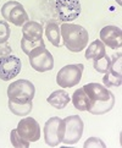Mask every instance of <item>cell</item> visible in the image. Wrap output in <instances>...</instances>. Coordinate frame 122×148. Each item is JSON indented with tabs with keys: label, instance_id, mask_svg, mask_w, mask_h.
<instances>
[{
	"label": "cell",
	"instance_id": "8fae6325",
	"mask_svg": "<svg viewBox=\"0 0 122 148\" xmlns=\"http://www.w3.org/2000/svg\"><path fill=\"white\" fill-rule=\"evenodd\" d=\"M17 132L25 141H28L29 143L37 142L40 138V126L34 118L27 116L25 119H21L17 124Z\"/></svg>",
	"mask_w": 122,
	"mask_h": 148
},
{
	"label": "cell",
	"instance_id": "30bf717a",
	"mask_svg": "<svg viewBox=\"0 0 122 148\" xmlns=\"http://www.w3.org/2000/svg\"><path fill=\"white\" fill-rule=\"evenodd\" d=\"M21 69H22V62L20 58L11 54L0 56V80H12L21 72Z\"/></svg>",
	"mask_w": 122,
	"mask_h": 148
},
{
	"label": "cell",
	"instance_id": "44dd1931",
	"mask_svg": "<svg viewBox=\"0 0 122 148\" xmlns=\"http://www.w3.org/2000/svg\"><path fill=\"white\" fill-rule=\"evenodd\" d=\"M103 83L106 88H109V87H120L121 83H122V77L114 76V75H111V73L106 72V73H104Z\"/></svg>",
	"mask_w": 122,
	"mask_h": 148
},
{
	"label": "cell",
	"instance_id": "9a60e30c",
	"mask_svg": "<svg viewBox=\"0 0 122 148\" xmlns=\"http://www.w3.org/2000/svg\"><path fill=\"white\" fill-rule=\"evenodd\" d=\"M105 54H106V49H105L104 43L100 39H97L88 45L84 56H86L87 60H98L100 58H103Z\"/></svg>",
	"mask_w": 122,
	"mask_h": 148
},
{
	"label": "cell",
	"instance_id": "d4e9b609",
	"mask_svg": "<svg viewBox=\"0 0 122 148\" xmlns=\"http://www.w3.org/2000/svg\"><path fill=\"white\" fill-rule=\"evenodd\" d=\"M11 51H12V48L10 47V44L7 43V42L0 43V56L9 55V54H11Z\"/></svg>",
	"mask_w": 122,
	"mask_h": 148
},
{
	"label": "cell",
	"instance_id": "7a4b0ae2",
	"mask_svg": "<svg viewBox=\"0 0 122 148\" xmlns=\"http://www.w3.org/2000/svg\"><path fill=\"white\" fill-rule=\"evenodd\" d=\"M60 32H61L63 45L70 51L79 53L87 48L89 34H88V31L83 26L70 23V22H63L60 26Z\"/></svg>",
	"mask_w": 122,
	"mask_h": 148
},
{
	"label": "cell",
	"instance_id": "7402d4cb",
	"mask_svg": "<svg viewBox=\"0 0 122 148\" xmlns=\"http://www.w3.org/2000/svg\"><path fill=\"white\" fill-rule=\"evenodd\" d=\"M42 44H45L43 39L39 40V42H29V40H26L25 38L21 39V49L23 50V53L26 55H28L34 48H37V47H39Z\"/></svg>",
	"mask_w": 122,
	"mask_h": 148
},
{
	"label": "cell",
	"instance_id": "d6986e66",
	"mask_svg": "<svg viewBox=\"0 0 122 148\" xmlns=\"http://www.w3.org/2000/svg\"><path fill=\"white\" fill-rule=\"evenodd\" d=\"M110 66H111V58L108 54H105L103 58H100L98 60H94L95 71H98L100 73H106L109 71Z\"/></svg>",
	"mask_w": 122,
	"mask_h": 148
},
{
	"label": "cell",
	"instance_id": "4fadbf2b",
	"mask_svg": "<svg viewBox=\"0 0 122 148\" xmlns=\"http://www.w3.org/2000/svg\"><path fill=\"white\" fill-rule=\"evenodd\" d=\"M44 28L37 21H27L22 26V38L29 42H39L43 39Z\"/></svg>",
	"mask_w": 122,
	"mask_h": 148
},
{
	"label": "cell",
	"instance_id": "ac0fdd59",
	"mask_svg": "<svg viewBox=\"0 0 122 148\" xmlns=\"http://www.w3.org/2000/svg\"><path fill=\"white\" fill-rule=\"evenodd\" d=\"M9 109L12 114L17 116H27L32 112V109H33V104H32V102L16 103V102L9 100Z\"/></svg>",
	"mask_w": 122,
	"mask_h": 148
},
{
	"label": "cell",
	"instance_id": "ba28073f",
	"mask_svg": "<svg viewBox=\"0 0 122 148\" xmlns=\"http://www.w3.org/2000/svg\"><path fill=\"white\" fill-rule=\"evenodd\" d=\"M63 124H65V134H63L62 143L76 145L83 135V120L78 115H70L63 119Z\"/></svg>",
	"mask_w": 122,
	"mask_h": 148
},
{
	"label": "cell",
	"instance_id": "5b68a950",
	"mask_svg": "<svg viewBox=\"0 0 122 148\" xmlns=\"http://www.w3.org/2000/svg\"><path fill=\"white\" fill-rule=\"evenodd\" d=\"M44 141L49 147H56L59 146L65 134V124L63 119L59 116H52L45 123L44 125Z\"/></svg>",
	"mask_w": 122,
	"mask_h": 148
},
{
	"label": "cell",
	"instance_id": "5bb4252c",
	"mask_svg": "<svg viewBox=\"0 0 122 148\" xmlns=\"http://www.w3.org/2000/svg\"><path fill=\"white\" fill-rule=\"evenodd\" d=\"M71 97L68 96V93L65 89H57L54 91L49 97L46 98V102L49 103L51 107H54L55 109H63L67 107V104L70 103Z\"/></svg>",
	"mask_w": 122,
	"mask_h": 148
},
{
	"label": "cell",
	"instance_id": "9c48e42d",
	"mask_svg": "<svg viewBox=\"0 0 122 148\" xmlns=\"http://www.w3.org/2000/svg\"><path fill=\"white\" fill-rule=\"evenodd\" d=\"M81 10L79 0H55V11L62 22H71L78 18Z\"/></svg>",
	"mask_w": 122,
	"mask_h": 148
},
{
	"label": "cell",
	"instance_id": "277c9868",
	"mask_svg": "<svg viewBox=\"0 0 122 148\" xmlns=\"http://www.w3.org/2000/svg\"><path fill=\"white\" fill-rule=\"evenodd\" d=\"M29 64L33 70L38 72H46L54 67V58L51 53L45 48V44L37 47L28 54Z\"/></svg>",
	"mask_w": 122,
	"mask_h": 148
},
{
	"label": "cell",
	"instance_id": "7c38bea8",
	"mask_svg": "<svg viewBox=\"0 0 122 148\" xmlns=\"http://www.w3.org/2000/svg\"><path fill=\"white\" fill-rule=\"evenodd\" d=\"M100 40L111 49H119L122 45V31L117 26H105L100 31Z\"/></svg>",
	"mask_w": 122,
	"mask_h": 148
},
{
	"label": "cell",
	"instance_id": "603a6c76",
	"mask_svg": "<svg viewBox=\"0 0 122 148\" xmlns=\"http://www.w3.org/2000/svg\"><path fill=\"white\" fill-rule=\"evenodd\" d=\"M11 34V29L7 23V21H0V43L7 42Z\"/></svg>",
	"mask_w": 122,
	"mask_h": 148
},
{
	"label": "cell",
	"instance_id": "2e32d148",
	"mask_svg": "<svg viewBox=\"0 0 122 148\" xmlns=\"http://www.w3.org/2000/svg\"><path fill=\"white\" fill-rule=\"evenodd\" d=\"M45 36L48 40L54 45L60 47L61 45V32H60V26L55 21H49L45 26Z\"/></svg>",
	"mask_w": 122,
	"mask_h": 148
},
{
	"label": "cell",
	"instance_id": "52a82bcc",
	"mask_svg": "<svg viewBox=\"0 0 122 148\" xmlns=\"http://www.w3.org/2000/svg\"><path fill=\"white\" fill-rule=\"evenodd\" d=\"M1 16L5 18V21L14 23L15 26H23L27 21H29V17L22 4L15 0L6 1L1 6Z\"/></svg>",
	"mask_w": 122,
	"mask_h": 148
},
{
	"label": "cell",
	"instance_id": "ffe728a7",
	"mask_svg": "<svg viewBox=\"0 0 122 148\" xmlns=\"http://www.w3.org/2000/svg\"><path fill=\"white\" fill-rule=\"evenodd\" d=\"M10 141H11V145L16 148H27L29 147V142L28 141H25L22 137L18 135L17 130H11L10 132Z\"/></svg>",
	"mask_w": 122,
	"mask_h": 148
},
{
	"label": "cell",
	"instance_id": "3957f363",
	"mask_svg": "<svg viewBox=\"0 0 122 148\" xmlns=\"http://www.w3.org/2000/svg\"><path fill=\"white\" fill-rule=\"evenodd\" d=\"M35 94L34 84L28 80H17L10 83L7 87L9 100L16 103H27L32 102Z\"/></svg>",
	"mask_w": 122,
	"mask_h": 148
},
{
	"label": "cell",
	"instance_id": "e0dca14e",
	"mask_svg": "<svg viewBox=\"0 0 122 148\" xmlns=\"http://www.w3.org/2000/svg\"><path fill=\"white\" fill-rule=\"evenodd\" d=\"M72 103L75 105V108L78 109L79 112H87L89 108V98L87 96V93L84 92L83 87L76 89L72 94Z\"/></svg>",
	"mask_w": 122,
	"mask_h": 148
},
{
	"label": "cell",
	"instance_id": "6da1fadb",
	"mask_svg": "<svg viewBox=\"0 0 122 148\" xmlns=\"http://www.w3.org/2000/svg\"><path fill=\"white\" fill-rule=\"evenodd\" d=\"M84 92L89 98V108L87 112L93 115H103L109 113L115 105V96L112 92L99 83H87L83 86Z\"/></svg>",
	"mask_w": 122,
	"mask_h": 148
},
{
	"label": "cell",
	"instance_id": "8992f818",
	"mask_svg": "<svg viewBox=\"0 0 122 148\" xmlns=\"http://www.w3.org/2000/svg\"><path fill=\"white\" fill-rule=\"evenodd\" d=\"M83 70V64H71L63 66L56 75V83L62 88L75 87L81 81Z\"/></svg>",
	"mask_w": 122,
	"mask_h": 148
},
{
	"label": "cell",
	"instance_id": "cb8c5ba5",
	"mask_svg": "<svg viewBox=\"0 0 122 148\" xmlns=\"http://www.w3.org/2000/svg\"><path fill=\"white\" fill-rule=\"evenodd\" d=\"M84 148H91V147H99V148H105L106 146H105L104 142L98 138V137H91V138H88L86 142H84V145H83Z\"/></svg>",
	"mask_w": 122,
	"mask_h": 148
}]
</instances>
